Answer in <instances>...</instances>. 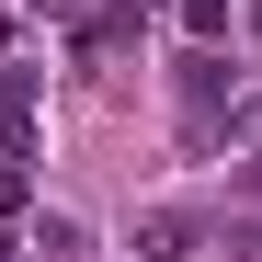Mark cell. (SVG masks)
<instances>
[{"label": "cell", "instance_id": "6da1fadb", "mask_svg": "<svg viewBox=\"0 0 262 262\" xmlns=\"http://www.w3.org/2000/svg\"><path fill=\"white\" fill-rule=\"evenodd\" d=\"M23 262H92V228H80V216H34V228H23Z\"/></svg>", "mask_w": 262, "mask_h": 262}, {"label": "cell", "instance_id": "7a4b0ae2", "mask_svg": "<svg viewBox=\"0 0 262 262\" xmlns=\"http://www.w3.org/2000/svg\"><path fill=\"white\" fill-rule=\"evenodd\" d=\"M216 92H228V57L194 46V57H183V103H194V114H216Z\"/></svg>", "mask_w": 262, "mask_h": 262}, {"label": "cell", "instance_id": "3957f363", "mask_svg": "<svg viewBox=\"0 0 262 262\" xmlns=\"http://www.w3.org/2000/svg\"><path fill=\"white\" fill-rule=\"evenodd\" d=\"M183 34H194V46H216V34H228V0H183Z\"/></svg>", "mask_w": 262, "mask_h": 262}, {"label": "cell", "instance_id": "277c9868", "mask_svg": "<svg viewBox=\"0 0 262 262\" xmlns=\"http://www.w3.org/2000/svg\"><path fill=\"white\" fill-rule=\"evenodd\" d=\"M228 148H251V160H262V103H228Z\"/></svg>", "mask_w": 262, "mask_h": 262}, {"label": "cell", "instance_id": "5b68a950", "mask_svg": "<svg viewBox=\"0 0 262 262\" xmlns=\"http://www.w3.org/2000/svg\"><path fill=\"white\" fill-rule=\"evenodd\" d=\"M23 12H57V23H80V12H92V0H23Z\"/></svg>", "mask_w": 262, "mask_h": 262}, {"label": "cell", "instance_id": "8992f818", "mask_svg": "<svg viewBox=\"0 0 262 262\" xmlns=\"http://www.w3.org/2000/svg\"><path fill=\"white\" fill-rule=\"evenodd\" d=\"M12 205H23V183H12V171H0V216H12Z\"/></svg>", "mask_w": 262, "mask_h": 262}]
</instances>
